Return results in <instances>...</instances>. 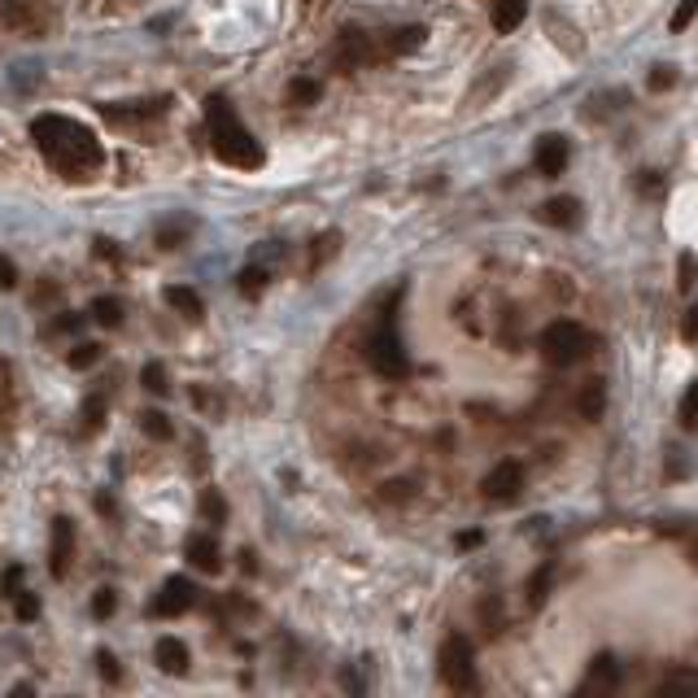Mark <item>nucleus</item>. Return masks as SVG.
Returning a JSON list of instances; mask_svg holds the SVG:
<instances>
[{
    "instance_id": "nucleus-1",
    "label": "nucleus",
    "mask_w": 698,
    "mask_h": 698,
    "mask_svg": "<svg viewBox=\"0 0 698 698\" xmlns=\"http://www.w3.org/2000/svg\"><path fill=\"white\" fill-rule=\"evenodd\" d=\"M31 140L66 179H88L92 171H101V166H105L101 140H96L83 123L66 118V114H40L31 123Z\"/></svg>"
},
{
    "instance_id": "nucleus-2",
    "label": "nucleus",
    "mask_w": 698,
    "mask_h": 698,
    "mask_svg": "<svg viewBox=\"0 0 698 698\" xmlns=\"http://www.w3.org/2000/svg\"><path fill=\"white\" fill-rule=\"evenodd\" d=\"M206 118H210V149L219 153V162L227 166H240V171H254L262 166V144L249 136L245 123L232 114V105H227V96H210L206 101Z\"/></svg>"
},
{
    "instance_id": "nucleus-3",
    "label": "nucleus",
    "mask_w": 698,
    "mask_h": 698,
    "mask_svg": "<svg viewBox=\"0 0 698 698\" xmlns=\"http://www.w3.org/2000/svg\"><path fill=\"white\" fill-rule=\"evenodd\" d=\"M589 349H594V336H589L581 323H572V319H559V323H550V328L541 332V358H546L550 367L581 363Z\"/></svg>"
},
{
    "instance_id": "nucleus-4",
    "label": "nucleus",
    "mask_w": 698,
    "mask_h": 698,
    "mask_svg": "<svg viewBox=\"0 0 698 698\" xmlns=\"http://www.w3.org/2000/svg\"><path fill=\"white\" fill-rule=\"evenodd\" d=\"M476 651H472V642H467L463 633H450L441 642V655H437V672H441V681L450 685V690H476Z\"/></svg>"
},
{
    "instance_id": "nucleus-5",
    "label": "nucleus",
    "mask_w": 698,
    "mask_h": 698,
    "mask_svg": "<svg viewBox=\"0 0 698 698\" xmlns=\"http://www.w3.org/2000/svg\"><path fill=\"white\" fill-rule=\"evenodd\" d=\"M367 363L376 367L384 380H406V376H411V358H406V349H402V341H397V332L389 328V323L367 336Z\"/></svg>"
},
{
    "instance_id": "nucleus-6",
    "label": "nucleus",
    "mask_w": 698,
    "mask_h": 698,
    "mask_svg": "<svg viewBox=\"0 0 698 698\" xmlns=\"http://www.w3.org/2000/svg\"><path fill=\"white\" fill-rule=\"evenodd\" d=\"M48 533H53L48 537V572H53V581H66L70 559H75V520H70V515H57Z\"/></svg>"
},
{
    "instance_id": "nucleus-7",
    "label": "nucleus",
    "mask_w": 698,
    "mask_h": 698,
    "mask_svg": "<svg viewBox=\"0 0 698 698\" xmlns=\"http://www.w3.org/2000/svg\"><path fill=\"white\" fill-rule=\"evenodd\" d=\"M192 603H197V585H192L188 576H171V581L158 589V598H153V616L175 620V616H184Z\"/></svg>"
},
{
    "instance_id": "nucleus-8",
    "label": "nucleus",
    "mask_w": 698,
    "mask_h": 698,
    "mask_svg": "<svg viewBox=\"0 0 698 698\" xmlns=\"http://www.w3.org/2000/svg\"><path fill=\"white\" fill-rule=\"evenodd\" d=\"M480 489H485V498L489 502H515V498H520V489H524V467L520 463H498V467H493V472L485 476V485H480Z\"/></svg>"
},
{
    "instance_id": "nucleus-9",
    "label": "nucleus",
    "mask_w": 698,
    "mask_h": 698,
    "mask_svg": "<svg viewBox=\"0 0 698 698\" xmlns=\"http://www.w3.org/2000/svg\"><path fill=\"white\" fill-rule=\"evenodd\" d=\"M332 62H336V70H358L363 62H371V40H367V31H341Z\"/></svg>"
},
{
    "instance_id": "nucleus-10",
    "label": "nucleus",
    "mask_w": 698,
    "mask_h": 698,
    "mask_svg": "<svg viewBox=\"0 0 698 698\" xmlns=\"http://www.w3.org/2000/svg\"><path fill=\"white\" fill-rule=\"evenodd\" d=\"M533 162H537V175L559 179L563 171H568V140H563V136H541Z\"/></svg>"
},
{
    "instance_id": "nucleus-11",
    "label": "nucleus",
    "mask_w": 698,
    "mask_h": 698,
    "mask_svg": "<svg viewBox=\"0 0 698 698\" xmlns=\"http://www.w3.org/2000/svg\"><path fill=\"white\" fill-rule=\"evenodd\" d=\"M184 555H188V563L197 572H219L223 568V555H219V541H214L210 533H192L188 537V546H184Z\"/></svg>"
},
{
    "instance_id": "nucleus-12",
    "label": "nucleus",
    "mask_w": 698,
    "mask_h": 698,
    "mask_svg": "<svg viewBox=\"0 0 698 698\" xmlns=\"http://www.w3.org/2000/svg\"><path fill=\"white\" fill-rule=\"evenodd\" d=\"M0 27L22 31V35H35V31H40L35 5H31V0H0Z\"/></svg>"
},
{
    "instance_id": "nucleus-13",
    "label": "nucleus",
    "mask_w": 698,
    "mask_h": 698,
    "mask_svg": "<svg viewBox=\"0 0 698 698\" xmlns=\"http://www.w3.org/2000/svg\"><path fill=\"white\" fill-rule=\"evenodd\" d=\"M153 659H158V668L166 672V677H184L188 672V646L179 642V637H158Z\"/></svg>"
},
{
    "instance_id": "nucleus-14",
    "label": "nucleus",
    "mask_w": 698,
    "mask_h": 698,
    "mask_svg": "<svg viewBox=\"0 0 698 698\" xmlns=\"http://www.w3.org/2000/svg\"><path fill=\"white\" fill-rule=\"evenodd\" d=\"M489 18H493V31H498V35H511L528 18V0H493Z\"/></svg>"
},
{
    "instance_id": "nucleus-15",
    "label": "nucleus",
    "mask_w": 698,
    "mask_h": 698,
    "mask_svg": "<svg viewBox=\"0 0 698 698\" xmlns=\"http://www.w3.org/2000/svg\"><path fill=\"white\" fill-rule=\"evenodd\" d=\"M166 306H175L179 315H188V319H201V315H206V306H201L197 288H188V284H171V288H166Z\"/></svg>"
},
{
    "instance_id": "nucleus-16",
    "label": "nucleus",
    "mask_w": 698,
    "mask_h": 698,
    "mask_svg": "<svg viewBox=\"0 0 698 698\" xmlns=\"http://www.w3.org/2000/svg\"><path fill=\"white\" fill-rule=\"evenodd\" d=\"M576 406H581L585 419H603V411H607V384L603 380H589L585 389H581V397H576Z\"/></svg>"
},
{
    "instance_id": "nucleus-17",
    "label": "nucleus",
    "mask_w": 698,
    "mask_h": 698,
    "mask_svg": "<svg viewBox=\"0 0 698 698\" xmlns=\"http://www.w3.org/2000/svg\"><path fill=\"white\" fill-rule=\"evenodd\" d=\"M541 223H550V227H568V223H576V201H572V197L546 201V206H541Z\"/></svg>"
},
{
    "instance_id": "nucleus-18",
    "label": "nucleus",
    "mask_w": 698,
    "mask_h": 698,
    "mask_svg": "<svg viewBox=\"0 0 698 698\" xmlns=\"http://www.w3.org/2000/svg\"><path fill=\"white\" fill-rule=\"evenodd\" d=\"M550 585H555V563H541V568L528 576V603L541 607L550 598Z\"/></svg>"
},
{
    "instance_id": "nucleus-19",
    "label": "nucleus",
    "mask_w": 698,
    "mask_h": 698,
    "mask_svg": "<svg viewBox=\"0 0 698 698\" xmlns=\"http://www.w3.org/2000/svg\"><path fill=\"white\" fill-rule=\"evenodd\" d=\"M105 411H110V406H105V393H88L83 397V406H79V419H83V432H96L105 424Z\"/></svg>"
},
{
    "instance_id": "nucleus-20",
    "label": "nucleus",
    "mask_w": 698,
    "mask_h": 698,
    "mask_svg": "<svg viewBox=\"0 0 698 698\" xmlns=\"http://www.w3.org/2000/svg\"><path fill=\"white\" fill-rule=\"evenodd\" d=\"M92 319L101 323V328H118V323H123V302H118V297H96Z\"/></svg>"
},
{
    "instance_id": "nucleus-21",
    "label": "nucleus",
    "mask_w": 698,
    "mask_h": 698,
    "mask_svg": "<svg viewBox=\"0 0 698 698\" xmlns=\"http://www.w3.org/2000/svg\"><path fill=\"white\" fill-rule=\"evenodd\" d=\"M424 35H428L424 27H402V31H393V35H389V53H393V57L415 53V48L424 44Z\"/></svg>"
},
{
    "instance_id": "nucleus-22",
    "label": "nucleus",
    "mask_w": 698,
    "mask_h": 698,
    "mask_svg": "<svg viewBox=\"0 0 698 698\" xmlns=\"http://www.w3.org/2000/svg\"><path fill=\"white\" fill-rule=\"evenodd\" d=\"M589 685H607V690H616V685H620L616 659H611V655H598L594 668H589ZM589 685H585V690H589Z\"/></svg>"
},
{
    "instance_id": "nucleus-23",
    "label": "nucleus",
    "mask_w": 698,
    "mask_h": 698,
    "mask_svg": "<svg viewBox=\"0 0 698 698\" xmlns=\"http://www.w3.org/2000/svg\"><path fill=\"white\" fill-rule=\"evenodd\" d=\"M140 428H144V437H153V441H171L175 437V424L162 411H144L140 415Z\"/></svg>"
},
{
    "instance_id": "nucleus-24",
    "label": "nucleus",
    "mask_w": 698,
    "mask_h": 698,
    "mask_svg": "<svg viewBox=\"0 0 698 698\" xmlns=\"http://www.w3.org/2000/svg\"><path fill=\"white\" fill-rule=\"evenodd\" d=\"M319 96H323V88L315 79H293V83H288V101H293V105H315Z\"/></svg>"
},
{
    "instance_id": "nucleus-25",
    "label": "nucleus",
    "mask_w": 698,
    "mask_h": 698,
    "mask_svg": "<svg viewBox=\"0 0 698 698\" xmlns=\"http://www.w3.org/2000/svg\"><path fill=\"white\" fill-rule=\"evenodd\" d=\"M140 384H144V389H149V393H171V380H166V367L162 363H149V367H144L140 371Z\"/></svg>"
},
{
    "instance_id": "nucleus-26",
    "label": "nucleus",
    "mask_w": 698,
    "mask_h": 698,
    "mask_svg": "<svg viewBox=\"0 0 698 698\" xmlns=\"http://www.w3.org/2000/svg\"><path fill=\"white\" fill-rule=\"evenodd\" d=\"M197 507H201V515H206L210 524H223V520H227V502H223V498H219V493H214V489H206V493H201V502H197Z\"/></svg>"
},
{
    "instance_id": "nucleus-27",
    "label": "nucleus",
    "mask_w": 698,
    "mask_h": 698,
    "mask_svg": "<svg viewBox=\"0 0 698 698\" xmlns=\"http://www.w3.org/2000/svg\"><path fill=\"white\" fill-rule=\"evenodd\" d=\"M66 363L70 367H75V371H88V367H96V363H101V345H79V349H70V358H66Z\"/></svg>"
},
{
    "instance_id": "nucleus-28",
    "label": "nucleus",
    "mask_w": 698,
    "mask_h": 698,
    "mask_svg": "<svg viewBox=\"0 0 698 698\" xmlns=\"http://www.w3.org/2000/svg\"><path fill=\"white\" fill-rule=\"evenodd\" d=\"M114 611H118V594H114V589H96V594H92V616L96 620H110Z\"/></svg>"
},
{
    "instance_id": "nucleus-29",
    "label": "nucleus",
    "mask_w": 698,
    "mask_h": 698,
    "mask_svg": "<svg viewBox=\"0 0 698 698\" xmlns=\"http://www.w3.org/2000/svg\"><path fill=\"white\" fill-rule=\"evenodd\" d=\"M14 611H18L22 624H31L35 616H40V598L27 594V589H18V594H14Z\"/></svg>"
},
{
    "instance_id": "nucleus-30",
    "label": "nucleus",
    "mask_w": 698,
    "mask_h": 698,
    "mask_svg": "<svg viewBox=\"0 0 698 698\" xmlns=\"http://www.w3.org/2000/svg\"><path fill=\"white\" fill-rule=\"evenodd\" d=\"M262 288H267V271H262V267L240 271V293H245V297H258Z\"/></svg>"
},
{
    "instance_id": "nucleus-31",
    "label": "nucleus",
    "mask_w": 698,
    "mask_h": 698,
    "mask_svg": "<svg viewBox=\"0 0 698 698\" xmlns=\"http://www.w3.org/2000/svg\"><path fill=\"white\" fill-rule=\"evenodd\" d=\"M681 424L685 428H698V384H690V389H685V397H681Z\"/></svg>"
},
{
    "instance_id": "nucleus-32",
    "label": "nucleus",
    "mask_w": 698,
    "mask_h": 698,
    "mask_svg": "<svg viewBox=\"0 0 698 698\" xmlns=\"http://www.w3.org/2000/svg\"><path fill=\"white\" fill-rule=\"evenodd\" d=\"M96 672H101V677L110 681V685H114L118 677H123V668H118V659H114L110 651H101V655H96Z\"/></svg>"
},
{
    "instance_id": "nucleus-33",
    "label": "nucleus",
    "mask_w": 698,
    "mask_h": 698,
    "mask_svg": "<svg viewBox=\"0 0 698 698\" xmlns=\"http://www.w3.org/2000/svg\"><path fill=\"white\" fill-rule=\"evenodd\" d=\"M694 14H698V0H681L677 14H672V31H685L694 22Z\"/></svg>"
},
{
    "instance_id": "nucleus-34",
    "label": "nucleus",
    "mask_w": 698,
    "mask_h": 698,
    "mask_svg": "<svg viewBox=\"0 0 698 698\" xmlns=\"http://www.w3.org/2000/svg\"><path fill=\"white\" fill-rule=\"evenodd\" d=\"M677 690H698V677H690V672H677V677H668L664 685H659V694H677Z\"/></svg>"
},
{
    "instance_id": "nucleus-35",
    "label": "nucleus",
    "mask_w": 698,
    "mask_h": 698,
    "mask_svg": "<svg viewBox=\"0 0 698 698\" xmlns=\"http://www.w3.org/2000/svg\"><path fill=\"white\" fill-rule=\"evenodd\" d=\"M672 83H677V70H668V66H655V70H651V88H655V92H668Z\"/></svg>"
},
{
    "instance_id": "nucleus-36",
    "label": "nucleus",
    "mask_w": 698,
    "mask_h": 698,
    "mask_svg": "<svg viewBox=\"0 0 698 698\" xmlns=\"http://www.w3.org/2000/svg\"><path fill=\"white\" fill-rule=\"evenodd\" d=\"M31 79H40V66H31V62H18V66H14V83H18L22 92H27V88H31Z\"/></svg>"
},
{
    "instance_id": "nucleus-37",
    "label": "nucleus",
    "mask_w": 698,
    "mask_h": 698,
    "mask_svg": "<svg viewBox=\"0 0 698 698\" xmlns=\"http://www.w3.org/2000/svg\"><path fill=\"white\" fill-rule=\"evenodd\" d=\"M677 271H681L677 284H681V288H694V280H698V262H694L690 254H681V267H677Z\"/></svg>"
},
{
    "instance_id": "nucleus-38",
    "label": "nucleus",
    "mask_w": 698,
    "mask_h": 698,
    "mask_svg": "<svg viewBox=\"0 0 698 698\" xmlns=\"http://www.w3.org/2000/svg\"><path fill=\"white\" fill-rule=\"evenodd\" d=\"M14 284H18V267H14V258L0 254V288H14Z\"/></svg>"
},
{
    "instance_id": "nucleus-39",
    "label": "nucleus",
    "mask_w": 698,
    "mask_h": 698,
    "mask_svg": "<svg viewBox=\"0 0 698 698\" xmlns=\"http://www.w3.org/2000/svg\"><path fill=\"white\" fill-rule=\"evenodd\" d=\"M79 328H83V319L75 315V310H70V315H62V319L53 323V332H79Z\"/></svg>"
},
{
    "instance_id": "nucleus-40",
    "label": "nucleus",
    "mask_w": 698,
    "mask_h": 698,
    "mask_svg": "<svg viewBox=\"0 0 698 698\" xmlns=\"http://www.w3.org/2000/svg\"><path fill=\"white\" fill-rule=\"evenodd\" d=\"M18 585H22V568H9V572H5V585H0V589H5V598H14Z\"/></svg>"
},
{
    "instance_id": "nucleus-41",
    "label": "nucleus",
    "mask_w": 698,
    "mask_h": 698,
    "mask_svg": "<svg viewBox=\"0 0 698 698\" xmlns=\"http://www.w3.org/2000/svg\"><path fill=\"white\" fill-rule=\"evenodd\" d=\"M672 454H677V459H668V472L672 476H690V463L681 459V450H672Z\"/></svg>"
},
{
    "instance_id": "nucleus-42",
    "label": "nucleus",
    "mask_w": 698,
    "mask_h": 698,
    "mask_svg": "<svg viewBox=\"0 0 698 698\" xmlns=\"http://www.w3.org/2000/svg\"><path fill=\"white\" fill-rule=\"evenodd\" d=\"M96 511H101V515L114 511V498H110V493H96Z\"/></svg>"
},
{
    "instance_id": "nucleus-43",
    "label": "nucleus",
    "mask_w": 698,
    "mask_h": 698,
    "mask_svg": "<svg viewBox=\"0 0 698 698\" xmlns=\"http://www.w3.org/2000/svg\"><path fill=\"white\" fill-rule=\"evenodd\" d=\"M685 336H698V306L690 310V319H685Z\"/></svg>"
},
{
    "instance_id": "nucleus-44",
    "label": "nucleus",
    "mask_w": 698,
    "mask_h": 698,
    "mask_svg": "<svg viewBox=\"0 0 698 698\" xmlns=\"http://www.w3.org/2000/svg\"><path fill=\"white\" fill-rule=\"evenodd\" d=\"M459 546H467V550L480 546V533H463V537H459Z\"/></svg>"
}]
</instances>
